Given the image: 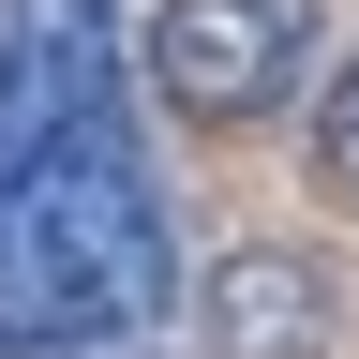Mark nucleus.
Here are the masks:
<instances>
[{
  "label": "nucleus",
  "mask_w": 359,
  "mask_h": 359,
  "mask_svg": "<svg viewBox=\"0 0 359 359\" xmlns=\"http://www.w3.org/2000/svg\"><path fill=\"white\" fill-rule=\"evenodd\" d=\"M314 45H330V0H165L150 15V90L180 120H269V105H299Z\"/></svg>",
  "instance_id": "nucleus-3"
},
{
  "label": "nucleus",
  "mask_w": 359,
  "mask_h": 359,
  "mask_svg": "<svg viewBox=\"0 0 359 359\" xmlns=\"http://www.w3.org/2000/svg\"><path fill=\"white\" fill-rule=\"evenodd\" d=\"M330 330H344V285H330L314 255H285V240L224 255L210 299H195V344H210V359H330Z\"/></svg>",
  "instance_id": "nucleus-4"
},
{
  "label": "nucleus",
  "mask_w": 359,
  "mask_h": 359,
  "mask_svg": "<svg viewBox=\"0 0 359 359\" xmlns=\"http://www.w3.org/2000/svg\"><path fill=\"white\" fill-rule=\"evenodd\" d=\"M314 165H330L344 195H359V60H344L330 90H314Z\"/></svg>",
  "instance_id": "nucleus-5"
},
{
  "label": "nucleus",
  "mask_w": 359,
  "mask_h": 359,
  "mask_svg": "<svg viewBox=\"0 0 359 359\" xmlns=\"http://www.w3.org/2000/svg\"><path fill=\"white\" fill-rule=\"evenodd\" d=\"M165 299H180V240H165V195H150V165H135V135L0 180V359L120 344V330H150Z\"/></svg>",
  "instance_id": "nucleus-1"
},
{
  "label": "nucleus",
  "mask_w": 359,
  "mask_h": 359,
  "mask_svg": "<svg viewBox=\"0 0 359 359\" xmlns=\"http://www.w3.org/2000/svg\"><path fill=\"white\" fill-rule=\"evenodd\" d=\"M120 135V45L105 0H0V180Z\"/></svg>",
  "instance_id": "nucleus-2"
}]
</instances>
